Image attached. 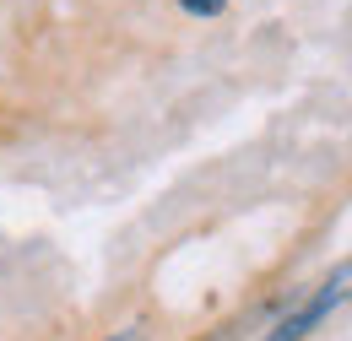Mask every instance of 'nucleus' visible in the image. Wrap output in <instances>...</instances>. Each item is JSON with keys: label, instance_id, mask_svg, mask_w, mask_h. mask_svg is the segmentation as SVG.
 Returning a JSON list of instances; mask_svg holds the SVG:
<instances>
[{"label": "nucleus", "instance_id": "1", "mask_svg": "<svg viewBox=\"0 0 352 341\" xmlns=\"http://www.w3.org/2000/svg\"><path fill=\"white\" fill-rule=\"evenodd\" d=\"M347 287H352V265H336V271H331V276H325L304 303H293V309L271 325V336H265V341H304V336H314V331H320V320H325L331 309H342V303H347Z\"/></svg>", "mask_w": 352, "mask_h": 341}, {"label": "nucleus", "instance_id": "2", "mask_svg": "<svg viewBox=\"0 0 352 341\" xmlns=\"http://www.w3.org/2000/svg\"><path fill=\"white\" fill-rule=\"evenodd\" d=\"M179 6H184L190 16H222V11H228V0H179Z\"/></svg>", "mask_w": 352, "mask_h": 341}, {"label": "nucleus", "instance_id": "3", "mask_svg": "<svg viewBox=\"0 0 352 341\" xmlns=\"http://www.w3.org/2000/svg\"><path fill=\"white\" fill-rule=\"evenodd\" d=\"M109 341H146V331H141V325H131V331H120V336H109Z\"/></svg>", "mask_w": 352, "mask_h": 341}]
</instances>
